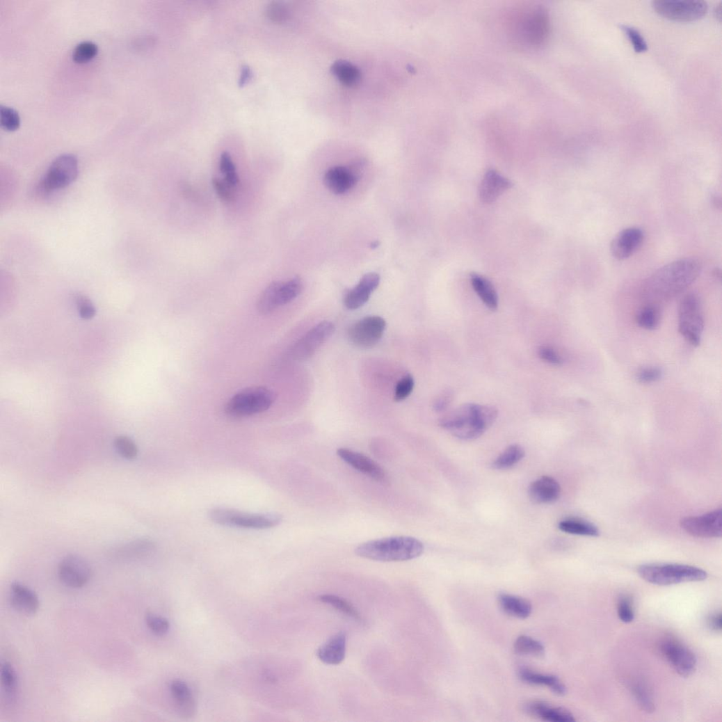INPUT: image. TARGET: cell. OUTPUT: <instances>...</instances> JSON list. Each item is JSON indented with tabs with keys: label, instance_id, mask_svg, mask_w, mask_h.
<instances>
[{
	"label": "cell",
	"instance_id": "1",
	"mask_svg": "<svg viewBox=\"0 0 722 722\" xmlns=\"http://www.w3.org/2000/svg\"><path fill=\"white\" fill-rule=\"evenodd\" d=\"M702 266L695 259H684L670 263L657 270L648 280L649 294L668 299L684 292L700 276Z\"/></svg>",
	"mask_w": 722,
	"mask_h": 722
},
{
	"label": "cell",
	"instance_id": "2",
	"mask_svg": "<svg viewBox=\"0 0 722 722\" xmlns=\"http://www.w3.org/2000/svg\"><path fill=\"white\" fill-rule=\"evenodd\" d=\"M507 23L514 42L529 47L543 45L549 34V17L543 6H525L514 10L510 13Z\"/></svg>",
	"mask_w": 722,
	"mask_h": 722
},
{
	"label": "cell",
	"instance_id": "3",
	"mask_svg": "<svg viewBox=\"0 0 722 722\" xmlns=\"http://www.w3.org/2000/svg\"><path fill=\"white\" fill-rule=\"evenodd\" d=\"M424 545L417 538L396 536L377 539L359 545L356 555L365 559L385 562L405 561L419 557Z\"/></svg>",
	"mask_w": 722,
	"mask_h": 722
},
{
	"label": "cell",
	"instance_id": "4",
	"mask_svg": "<svg viewBox=\"0 0 722 722\" xmlns=\"http://www.w3.org/2000/svg\"><path fill=\"white\" fill-rule=\"evenodd\" d=\"M638 573L645 581L657 586H670L707 579V574L698 567L680 563H646Z\"/></svg>",
	"mask_w": 722,
	"mask_h": 722
},
{
	"label": "cell",
	"instance_id": "5",
	"mask_svg": "<svg viewBox=\"0 0 722 722\" xmlns=\"http://www.w3.org/2000/svg\"><path fill=\"white\" fill-rule=\"evenodd\" d=\"M497 415V410L494 406L467 403L449 431L460 440H475L494 424Z\"/></svg>",
	"mask_w": 722,
	"mask_h": 722
},
{
	"label": "cell",
	"instance_id": "6",
	"mask_svg": "<svg viewBox=\"0 0 722 722\" xmlns=\"http://www.w3.org/2000/svg\"><path fill=\"white\" fill-rule=\"evenodd\" d=\"M275 400L274 392L268 387H249L230 398L225 404V412L232 418L249 417L268 410Z\"/></svg>",
	"mask_w": 722,
	"mask_h": 722
},
{
	"label": "cell",
	"instance_id": "7",
	"mask_svg": "<svg viewBox=\"0 0 722 722\" xmlns=\"http://www.w3.org/2000/svg\"><path fill=\"white\" fill-rule=\"evenodd\" d=\"M209 518L221 526L260 530L276 527L282 521L278 513H251L222 507L211 509Z\"/></svg>",
	"mask_w": 722,
	"mask_h": 722
},
{
	"label": "cell",
	"instance_id": "8",
	"mask_svg": "<svg viewBox=\"0 0 722 722\" xmlns=\"http://www.w3.org/2000/svg\"><path fill=\"white\" fill-rule=\"evenodd\" d=\"M302 290L303 282L299 278L285 282H273L264 290L257 300V311L263 315H268L294 300Z\"/></svg>",
	"mask_w": 722,
	"mask_h": 722
},
{
	"label": "cell",
	"instance_id": "9",
	"mask_svg": "<svg viewBox=\"0 0 722 722\" xmlns=\"http://www.w3.org/2000/svg\"><path fill=\"white\" fill-rule=\"evenodd\" d=\"M705 328L700 301L693 294L686 296L679 310V330L693 346H698Z\"/></svg>",
	"mask_w": 722,
	"mask_h": 722
},
{
	"label": "cell",
	"instance_id": "10",
	"mask_svg": "<svg viewBox=\"0 0 722 722\" xmlns=\"http://www.w3.org/2000/svg\"><path fill=\"white\" fill-rule=\"evenodd\" d=\"M78 160L72 154H63L58 157L48 168L40 188L44 193H50L64 188L78 177Z\"/></svg>",
	"mask_w": 722,
	"mask_h": 722
},
{
	"label": "cell",
	"instance_id": "11",
	"mask_svg": "<svg viewBox=\"0 0 722 722\" xmlns=\"http://www.w3.org/2000/svg\"><path fill=\"white\" fill-rule=\"evenodd\" d=\"M652 6L659 15L676 22L698 20L707 13L706 2L695 0H655Z\"/></svg>",
	"mask_w": 722,
	"mask_h": 722
},
{
	"label": "cell",
	"instance_id": "12",
	"mask_svg": "<svg viewBox=\"0 0 722 722\" xmlns=\"http://www.w3.org/2000/svg\"><path fill=\"white\" fill-rule=\"evenodd\" d=\"M660 651L680 676L688 677L695 673L697 666L695 654L677 639L665 638L660 643Z\"/></svg>",
	"mask_w": 722,
	"mask_h": 722
},
{
	"label": "cell",
	"instance_id": "13",
	"mask_svg": "<svg viewBox=\"0 0 722 722\" xmlns=\"http://www.w3.org/2000/svg\"><path fill=\"white\" fill-rule=\"evenodd\" d=\"M335 330V325L332 322H321L294 344L289 352L290 356L296 360H303L312 357L333 335Z\"/></svg>",
	"mask_w": 722,
	"mask_h": 722
},
{
	"label": "cell",
	"instance_id": "14",
	"mask_svg": "<svg viewBox=\"0 0 722 722\" xmlns=\"http://www.w3.org/2000/svg\"><path fill=\"white\" fill-rule=\"evenodd\" d=\"M385 321L376 316H367L353 323L348 331V338L355 346L369 348L382 339L386 329Z\"/></svg>",
	"mask_w": 722,
	"mask_h": 722
},
{
	"label": "cell",
	"instance_id": "15",
	"mask_svg": "<svg viewBox=\"0 0 722 722\" xmlns=\"http://www.w3.org/2000/svg\"><path fill=\"white\" fill-rule=\"evenodd\" d=\"M682 529L688 534L700 538H719L722 535V510L716 509L695 517L684 518Z\"/></svg>",
	"mask_w": 722,
	"mask_h": 722
},
{
	"label": "cell",
	"instance_id": "16",
	"mask_svg": "<svg viewBox=\"0 0 722 722\" xmlns=\"http://www.w3.org/2000/svg\"><path fill=\"white\" fill-rule=\"evenodd\" d=\"M58 577L65 586L80 588L90 581L92 577L91 567L83 558L69 555L59 564Z\"/></svg>",
	"mask_w": 722,
	"mask_h": 722
},
{
	"label": "cell",
	"instance_id": "17",
	"mask_svg": "<svg viewBox=\"0 0 722 722\" xmlns=\"http://www.w3.org/2000/svg\"><path fill=\"white\" fill-rule=\"evenodd\" d=\"M337 454L348 465L372 479L380 483L388 481L385 470L369 456L347 448L338 449Z\"/></svg>",
	"mask_w": 722,
	"mask_h": 722
},
{
	"label": "cell",
	"instance_id": "18",
	"mask_svg": "<svg viewBox=\"0 0 722 722\" xmlns=\"http://www.w3.org/2000/svg\"><path fill=\"white\" fill-rule=\"evenodd\" d=\"M644 233L638 227L625 229L618 233L611 243V252L614 259L624 261L630 257L641 246Z\"/></svg>",
	"mask_w": 722,
	"mask_h": 722
},
{
	"label": "cell",
	"instance_id": "19",
	"mask_svg": "<svg viewBox=\"0 0 722 722\" xmlns=\"http://www.w3.org/2000/svg\"><path fill=\"white\" fill-rule=\"evenodd\" d=\"M380 275L375 273L365 275L359 283L349 290L344 297V305L348 310H356L369 300L372 293L378 287Z\"/></svg>",
	"mask_w": 722,
	"mask_h": 722
},
{
	"label": "cell",
	"instance_id": "20",
	"mask_svg": "<svg viewBox=\"0 0 722 722\" xmlns=\"http://www.w3.org/2000/svg\"><path fill=\"white\" fill-rule=\"evenodd\" d=\"M512 186L513 184L509 179L498 172L490 170L484 175L480 186L481 200L485 203H492Z\"/></svg>",
	"mask_w": 722,
	"mask_h": 722
},
{
	"label": "cell",
	"instance_id": "21",
	"mask_svg": "<svg viewBox=\"0 0 722 722\" xmlns=\"http://www.w3.org/2000/svg\"><path fill=\"white\" fill-rule=\"evenodd\" d=\"M358 175L353 170L345 167L337 166L329 169L325 175L324 182L327 188L333 193L341 195L354 187Z\"/></svg>",
	"mask_w": 722,
	"mask_h": 722
},
{
	"label": "cell",
	"instance_id": "22",
	"mask_svg": "<svg viewBox=\"0 0 722 722\" xmlns=\"http://www.w3.org/2000/svg\"><path fill=\"white\" fill-rule=\"evenodd\" d=\"M10 600L13 607L25 615L35 614L40 605L37 595L29 588L15 582L10 586Z\"/></svg>",
	"mask_w": 722,
	"mask_h": 722
},
{
	"label": "cell",
	"instance_id": "23",
	"mask_svg": "<svg viewBox=\"0 0 722 722\" xmlns=\"http://www.w3.org/2000/svg\"><path fill=\"white\" fill-rule=\"evenodd\" d=\"M346 641V633L339 632L334 635L318 649V658L328 665L341 664L345 659Z\"/></svg>",
	"mask_w": 722,
	"mask_h": 722
},
{
	"label": "cell",
	"instance_id": "24",
	"mask_svg": "<svg viewBox=\"0 0 722 722\" xmlns=\"http://www.w3.org/2000/svg\"><path fill=\"white\" fill-rule=\"evenodd\" d=\"M529 492L535 503L551 504L559 498L561 487L553 478L543 476L531 483Z\"/></svg>",
	"mask_w": 722,
	"mask_h": 722
},
{
	"label": "cell",
	"instance_id": "25",
	"mask_svg": "<svg viewBox=\"0 0 722 722\" xmlns=\"http://www.w3.org/2000/svg\"><path fill=\"white\" fill-rule=\"evenodd\" d=\"M526 710L531 715L552 722H575V716L562 707H553L544 701H533L526 705Z\"/></svg>",
	"mask_w": 722,
	"mask_h": 722
},
{
	"label": "cell",
	"instance_id": "26",
	"mask_svg": "<svg viewBox=\"0 0 722 722\" xmlns=\"http://www.w3.org/2000/svg\"><path fill=\"white\" fill-rule=\"evenodd\" d=\"M520 677L523 682L529 684L547 687L558 696H564L566 693V687L557 677L536 673L529 668H522Z\"/></svg>",
	"mask_w": 722,
	"mask_h": 722
},
{
	"label": "cell",
	"instance_id": "27",
	"mask_svg": "<svg viewBox=\"0 0 722 722\" xmlns=\"http://www.w3.org/2000/svg\"><path fill=\"white\" fill-rule=\"evenodd\" d=\"M499 604L507 614L519 618H527L532 612L531 603L518 596L502 593L498 597Z\"/></svg>",
	"mask_w": 722,
	"mask_h": 722
},
{
	"label": "cell",
	"instance_id": "28",
	"mask_svg": "<svg viewBox=\"0 0 722 722\" xmlns=\"http://www.w3.org/2000/svg\"><path fill=\"white\" fill-rule=\"evenodd\" d=\"M472 287L486 305L492 311L497 310L498 296L492 284L486 278L478 274L471 275Z\"/></svg>",
	"mask_w": 722,
	"mask_h": 722
},
{
	"label": "cell",
	"instance_id": "29",
	"mask_svg": "<svg viewBox=\"0 0 722 722\" xmlns=\"http://www.w3.org/2000/svg\"><path fill=\"white\" fill-rule=\"evenodd\" d=\"M331 72L343 85L348 87L358 84L361 78L360 70L343 60L335 62L331 67Z\"/></svg>",
	"mask_w": 722,
	"mask_h": 722
},
{
	"label": "cell",
	"instance_id": "30",
	"mask_svg": "<svg viewBox=\"0 0 722 722\" xmlns=\"http://www.w3.org/2000/svg\"><path fill=\"white\" fill-rule=\"evenodd\" d=\"M559 529L565 534L597 537L600 535L598 528L588 522L579 519H567L561 521L559 524Z\"/></svg>",
	"mask_w": 722,
	"mask_h": 722
},
{
	"label": "cell",
	"instance_id": "31",
	"mask_svg": "<svg viewBox=\"0 0 722 722\" xmlns=\"http://www.w3.org/2000/svg\"><path fill=\"white\" fill-rule=\"evenodd\" d=\"M525 454L524 448L520 445H511L499 454L492 466L497 470L511 469L524 458Z\"/></svg>",
	"mask_w": 722,
	"mask_h": 722
},
{
	"label": "cell",
	"instance_id": "32",
	"mask_svg": "<svg viewBox=\"0 0 722 722\" xmlns=\"http://www.w3.org/2000/svg\"><path fill=\"white\" fill-rule=\"evenodd\" d=\"M514 650L519 654L542 657L545 653L544 645L538 641L527 636H521L514 643Z\"/></svg>",
	"mask_w": 722,
	"mask_h": 722
},
{
	"label": "cell",
	"instance_id": "33",
	"mask_svg": "<svg viewBox=\"0 0 722 722\" xmlns=\"http://www.w3.org/2000/svg\"><path fill=\"white\" fill-rule=\"evenodd\" d=\"M659 309L655 305H648L639 312L636 321L640 327L648 330H655L661 323Z\"/></svg>",
	"mask_w": 722,
	"mask_h": 722
},
{
	"label": "cell",
	"instance_id": "34",
	"mask_svg": "<svg viewBox=\"0 0 722 722\" xmlns=\"http://www.w3.org/2000/svg\"><path fill=\"white\" fill-rule=\"evenodd\" d=\"M319 600L321 602L329 604L346 616L354 618V620L359 621L361 620L358 611L349 602L338 596L323 595L319 597Z\"/></svg>",
	"mask_w": 722,
	"mask_h": 722
},
{
	"label": "cell",
	"instance_id": "35",
	"mask_svg": "<svg viewBox=\"0 0 722 722\" xmlns=\"http://www.w3.org/2000/svg\"><path fill=\"white\" fill-rule=\"evenodd\" d=\"M632 694L639 707L648 713L655 710V705L651 692L648 688L641 682L634 684L632 687Z\"/></svg>",
	"mask_w": 722,
	"mask_h": 722
},
{
	"label": "cell",
	"instance_id": "36",
	"mask_svg": "<svg viewBox=\"0 0 722 722\" xmlns=\"http://www.w3.org/2000/svg\"><path fill=\"white\" fill-rule=\"evenodd\" d=\"M220 169L225 175L224 180L230 185L236 188L239 183V176L232 159L227 152H224L221 154Z\"/></svg>",
	"mask_w": 722,
	"mask_h": 722
},
{
	"label": "cell",
	"instance_id": "37",
	"mask_svg": "<svg viewBox=\"0 0 722 722\" xmlns=\"http://www.w3.org/2000/svg\"><path fill=\"white\" fill-rule=\"evenodd\" d=\"M97 46L93 41L85 40L79 43L73 51V60L79 63L87 62L97 54Z\"/></svg>",
	"mask_w": 722,
	"mask_h": 722
},
{
	"label": "cell",
	"instance_id": "38",
	"mask_svg": "<svg viewBox=\"0 0 722 722\" xmlns=\"http://www.w3.org/2000/svg\"><path fill=\"white\" fill-rule=\"evenodd\" d=\"M1 681L6 693L14 696L17 691L18 680L14 667L8 662L2 664Z\"/></svg>",
	"mask_w": 722,
	"mask_h": 722
},
{
	"label": "cell",
	"instance_id": "39",
	"mask_svg": "<svg viewBox=\"0 0 722 722\" xmlns=\"http://www.w3.org/2000/svg\"><path fill=\"white\" fill-rule=\"evenodd\" d=\"M617 613L620 620L624 623H631L634 620V601L629 595H623L618 598Z\"/></svg>",
	"mask_w": 722,
	"mask_h": 722
},
{
	"label": "cell",
	"instance_id": "40",
	"mask_svg": "<svg viewBox=\"0 0 722 722\" xmlns=\"http://www.w3.org/2000/svg\"><path fill=\"white\" fill-rule=\"evenodd\" d=\"M114 444L118 453L124 458L133 460L138 455V447L135 442L129 437H117Z\"/></svg>",
	"mask_w": 722,
	"mask_h": 722
},
{
	"label": "cell",
	"instance_id": "41",
	"mask_svg": "<svg viewBox=\"0 0 722 722\" xmlns=\"http://www.w3.org/2000/svg\"><path fill=\"white\" fill-rule=\"evenodd\" d=\"M145 623L150 630L157 636H164L170 629V623L166 618L150 612L145 615Z\"/></svg>",
	"mask_w": 722,
	"mask_h": 722
},
{
	"label": "cell",
	"instance_id": "42",
	"mask_svg": "<svg viewBox=\"0 0 722 722\" xmlns=\"http://www.w3.org/2000/svg\"><path fill=\"white\" fill-rule=\"evenodd\" d=\"M0 121L2 127L10 131H14L20 125V117L18 113L12 108L1 106L0 107Z\"/></svg>",
	"mask_w": 722,
	"mask_h": 722
},
{
	"label": "cell",
	"instance_id": "43",
	"mask_svg": "<svg viewBox=\"0 0 722 722\" xmlns=\"http://www.w3.org/2000/svg\"><path fill=\"white\" fill-rule=\"evenodd\" d=\"M170 691L174 698L181 705H188L192 703L191 691L184 682L178 680L173 682L170 685Z\"/></svg>",
	"mask_w": 722,
	"mask_h": 722
},
{
	"label": "cell",
	"instance_id": "44",
	"mask_svg": "<svg viewBox=\"0 0 722 722\" xmlns=\"http://www.w3.org/2000/svg\"><path fill=\"white\" fill-rule=\"evenodd\" d=\"M415 387V380L410 375L403 377L396 384L394 391V400L401 401L408 398Z\"/></svg>",
	"mask_w": 722,
	"mask_h": 722
},
{
	"label": "cell",
	"instance_id": "45",
	"mask_svg": "<svg viewBox=\"0 0 722 722\" xmlns=\"http://www.w3.org/2000/svg\"><path fill=\"white\" fill-rule=\"evenodd\" d=\"M622 29L632 43L636 53H643L648 49V44L639 30L628 25H623Z\"/></svg>",
	"mask_w": 722,
	"mask_h": 722
},
{
	"label": "cell",
	"instance_id": "46",
	"mask_svg": "<svg viewBox=\"0 0 722 722\" xmlns=\"http://www.w3.org/2000/svg\"><path fill=\"white\" fill-rule=\"evenodd\" d=\"M213 186L220 200L225 202H231L234 200L236 188L230 185L225 180L218 178L213 179Z\"/></svg>",
	"mask_w": 722,
	"mask_h": 722
},
{
	"label": "cell",
	"instance_id": "47",
	"mask_svg": "<svg viewBox=\"0 0 722 722\" xmlns=\"http://www.w3.org/2000/svg\"><path fill=\"white\" fill-rule=\"evenodd\" d=\"M662 376L661 369L657 367H649L639 371L636 375V379L640 383L650 384L657 382Z\"/></svg>",
	"mask_w": 722,
	"mask_h": 722
},
{
	"label": "cell",
	"instance_id": "48",
	"mask_svg": "<svg viewBox=\"0 0 722 722\" xmlns=\"http://www.w3.org/2000/svg\"><path fill=\"white\" fill-rule=\"evenodd\" d=\"M266 13L268 18L275 22H284L289 17L288 9L284 5L278 2H273L270 4Z\"/></svg>",
	"mask_w": 722,
	"mask_h": 722
},
{
	"label": "cell",
	"instance_id": "49",
	"mask_svg": "<svg viewBox=\"0 0 722 722\" xmlns=\"http://www.w3.org/2000/svg\"><path fill=\"white\" fill-rule=\"evenodd\" d=\"M76 303L82 319L89 320L95 316V308L89 298L82 295H78L76 297Z\"/></svg>",
	"mask_w": 722,
	"mask_h": 722
},
{
	"label": "cell",
	"instance_id": "50",
	"mask_svg": "<svg viewBox=\"0 0 722 722\" xmlns=\"http://www.w3.org/2000/svg\"><path fill=\"white\" fill-rule=\"evenodd\" d=\"M538 355L546 362L553 365H560L562 359L558 353L549 346H541L538 349Z\"/></svg>",
	"mask_w": 722,
	"mask_h": 722
},
{
	"label": "cell",
	"instance_id": "51",
	"mask_svg": "<svg viewBox=\"0 0 722 722\" xmlns=\"http://www.w3.org/2000/svg\"><path fill=\"white\" fill-rule=\"evenodd\" d=\"M452 400V394L450 392L443 393L438 399L435 401L434 409L438 412H442L446 410Z\"/></svg>",
	"mask_w": 722,
	"mask_h": 722
},
{
	"label": "cell",
	"instance_id": "52",
	"mask_svg": "<svg viewBox=\"0 0 722 722\" xmlns=\"http://www.w3.org/2000/svg\"><path fill=\"white\" fill-rule=\"evenodd\" d=\"M708 625L712 630L721 632L722 629L721 613L718 612L711 615L708 618Z\"/></svg>",
	"mask_w": 722,
	"mask_h": 722
},
{
	"label": "cell",
	"instance_id": "53",
	"mask_svg": "<svg viewBox=\"0 0 722 722\" xmlns=\"http://www.w3.org/2000/svg\"><path fill=\"white\" fill-rule=\"evenodd\" d=\"M252 78V72L248 66H243L239 78V84L242 87L246 85Z\"/></svg>",
	"mask_w": 722,
	"mask_h": 722
},
{
	"label": "cell",
	"instance_id": "54",
	"mask_svg": "<svg viewBox=\"0 0 722 722\" xmlns=\"http://www.w3.org/2000/svg\"><path fill=\"white\" fill-rule=\"evenodd\" d=\"M721 6H719V8H716L715 13H716V17H719V19H721Z\"/></svg>",
	"mask_w": 722,
	"mask_h": 722
}]
</instances>
